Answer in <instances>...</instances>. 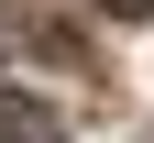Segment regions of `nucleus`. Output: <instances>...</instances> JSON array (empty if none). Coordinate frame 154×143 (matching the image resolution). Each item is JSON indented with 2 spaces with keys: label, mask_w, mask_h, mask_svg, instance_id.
<instances>
[{
  "label": "nucleus",
  "mask_w": 154,
  "mask_h": 143,
  "mask_svg": "<svg viewBox=\"0 0 154 143\" xmlns=\"http://www.w3.org/2000/svg\"><path fill=\"white\" fill-rule=\"evenodd\" d=\"M0 143H66L55 99H33V88H0Z\"/></svg>",
  "instance_id": "1"
},
{
  "label": "nucleus",
  "mask_w": 154,
  "mask_h": 143,
  "mask_svg": "<svg viewBox=\"0 0 154 143\" xmlns=\"http://www.w3.org/2000/svg\"><path fill=\"white\" fill-rule=\"evenodd\" d=\"M99 11H121V22H154V0H99Z\"/></svg>",
  "instance_id": "2"
}]
</instances>
